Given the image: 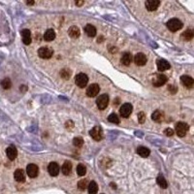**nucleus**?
<instances>
[{"label": "nucleus", "mask_w": 194, "mask_h": 194, "mask_svg": "<svg viewBox=\"0 0 194 194\" xmlns=\"http://www.w3.org/2000/svg\"><path fill=\"white\" fill-rule=\"evenodd\" d=\"M88 189L89 194H96L97 191H98V185H97V184L95 181H90Z\"/></svg>", "instance_id": "bb28decb"}, {"label": "nucleus", "mask_w": 194, "mask_h": 194, "mask_svg": "<svg viewBox=\"0 0 194 194\" xmlns=\"http://www.w3.org/2000/svg\"><path fill=\"white\" fill-rule=\"evenodd\" d=\"M88 181L87 179H83L78 182V188L81 190H84L85 188L88 187Z\"/></svg>", "instance_id": "c756f323"}, {"label": "nucleus", "mask_w": 194, "mask_h": 194, "mask_svg": "<svg viewBox=\"0 0 194 194\" xmlns=\"http://www.w3.org/2000/svg\"><path fill=\"white\" fill-rule=\"evenodd\" d=\"M164 133H165V135H166V136L171 137V136L174 135V130L172 128H166L164 130Z\"/></svg>", "instance_id": "c9c22d12"}, {"label": "nucleus", "mask_w": 194, "mask_h": 194, "mask_svg": "<svg viewBox=\"0 0 194 194\" xmlns=\"http://www.w3.org/2000/svg\"><path fill=\"white\" fill-rule=\"evenodd\" d=\"M108 121H109L110 122L115 123V124H118L119 123V118H118V117L116 115V114H111V115L109 116V118H108Z\"/></svg>", "instance_id": "72a5a7b5"}, {"label": "nucleus", "mask_w": 194, "mask_h": 194, "mask_svg": "<svg viewBox=\"0 0 194 194\" xmlns=\"http://www.w3.org/2000/svg\"><path fill=\"white\" fill-rule=\"evenodd\" d=\"M14 178L17 181L19 182H24L25 181V174L24 171L22 169H17L14 173Z\"/></svg>", "instance_id": "a211bd4d"}, {"label": "nucleus", "mask_w": 194, "mask_h": 194, "mask_svg": "<svg viewBox=\"0 0 194 194\" xmlns=\"http://www.w3.org/2000/svg\"><path fill=\"white\" fill-rule=\"evenodd\" d=\"M181 38L184 40V41H190L194 38V29L192 28H188L185 31H184L181 33Z\"/></svg>", "instance_id": "f3484780"}, {"label": "nucleus", "mask_w": 194, "mask_h": 194, "mask_svg": "<svg viewBox=\"0 0 194 194\" xmlns=\"http://www.w3.org/2000/svg\"><path fill=\"white\" fill-rule=\"evenodd\" d=\"M6 155L10 160H15L17 156H18V151H17V149L14 146H10L6 150Z\"/></svg>", "instance_id": "4468645a"}, {"label": "nucleus", "mask_w": 194, "mask_h": 194, "mask_svg": "<svg viewBox=\"0 0 194 194\" xmlns=\"http://www.w3.org/2000/svg\"><path fill=\"white\" fill-rule=\"evenodd\" d=\"M21 36H22V42L25 45H29L32 41L31 39V32L28 29H22L21 30Z\"/></svg>", "instance_id": "6ab92c4d"}, {"label": "nucleus", "mask_w": 194, "mask_h": 194, "mask_svg": "<svg viewBox=\"0 0 194 194\" xmlns=\"http://www.w3.org/2000/svg\"><path fill=\"white\" fill-rule=\"evenodd\" d=\"M68 34L69 36L73 39H77L81 35V32H80V28L78 26H71L69 29H68Z\"/></svg>", "instance_id": "aec40b11"}, {"label": "nucleus", "mask_w": 194, "mask_h": 194, "mask_svg": "<svg viewBox=\"0 0 194 194\" xmlns=\"http://www.w3.org/2000/svg\"><path fill=\"white\" fill-rule=\"evenodd\" d=\"M147 59L146 54H144L143 53H139L134 56V62L135 64L138 66H144L147 63Z\"/></svg>", "instance_id": "9b49d317"}, {"label": "nucleus", "mask_w": 194, "mask_h": 194, "mask_svg": "<svg viewBox=\"0 0 194 194\" xmlns=\"http://www.w3.org/2000/svg\"><path fill=\"white\" fill-rule=\"evenodd\" d=\"M73 145L77 147H81L84 145V140L81 137H76V138H74L73 140Z\"/></svg>", "instance_id": "473e14b6"}, {"label": "nucleus", "mask_w": 194, "mask_h": 194, "mask_svg": "<svg viewBox=\"0 0 194 194\" xmlns=\"http://www.w3.org/2000/svg\"><path fill=\"white\" fill-rule=\"evenodd\" d=\"M159 4H160V2L158 0H147L145 3L147 11H155L158 8Z\"/></svg>", "instance_id": "dca6fc26"}, {"label": "nucleus", "mask_w": 194, "mask_h": 194, "mask_svg": "<svg viewBox=\"0 0 194 194\" xmlns=\"http://www.w3.org/2000/svg\"><path fill=\"white\" fill-rule=\"evenodd\" d=\"M53 54H54V50L49 47H42L38 50L39 58H41L43 59H49L52 58Z\"/></svg>", "instance_id": "7ed1b4c3"}, {"label": "nucleus", "mask_w": 194, "mask_h": 194, "mask_svg": "<svg viewBox=\"0 0 194 194\" xmlns=\"http://www.w3.org/2000/svg\"><path fill=\"white\" fill-rule=\"evenodd\" d=\"M76 4L78 5V6H81V5L84 4V2L83 1H78V2H76Z\"/></svg>", "instance_id": "4c0bfd02"}, {"label": "nucleus", "mask_w": 194, "mask_h": 194, "mask_svg": "<svg viewBox=\"0 0 194 194\" xmlns=\"http://www.w3.org/2000/svg\"><path fill=\"white\" fill-rule=\"evenodd\" d=\"M48 172L52 177H56L59 173V166L56 162H50L48 166Z\"/></svg>", "instance_id": "f8f14e48"}, {"label": "nucleus", "mask_w": 194, "mask_h": 194, "mask_svg": "<svg viewBox=\"0 0 194 194\" xmlns=\"http://www.w3.org/2000/svg\"><path fill=\"white\" fill-rule=\"evenodd\" d=\"M168 81V78L163 75V74H158L155 75V78H152V84L155 87H162Z\"/></svg>", "instance_id": "423d86ee"}, {"label": "nucleus", "mask_w": 194, "mask_h": 194, "mask_svg": "<svg viewBox=\"0 0 194 194\" xmlns=\"http://www.w3.org/2000/svg\"><path fill=\"white\" fill-rule=\"evenodd\" d=\"M28 5H33L34 4V1H28V2H26Z\"/></svg>", "instance_id": "58836bf2"}, {"label": "nucleus", "mask_w": 194, "mask_h": 194, "mask_svg": "<svg viewBox=\"0 0 194 194\" xmlns=\"http://www.w3.org/2000/svg\"><path fill=\"white\" fill-rule=\"evenodd\" d=\"M75 83L79 88H84L88 83V77L84 73H80L75 78Z\"/></svg>", "instance_id": "20e7f679"}, {"label": "nucleus", "mask_w": 194, "mask_h": 194, "mask_svg": "<svg viewBox=\"0 0 194 194\" xmlns=\"http://www.w3.org/2000/svg\"><path fill=\"white\" fill-rule=\"evenodd\" d=\"M133 59H134L133 55L131 54L130 53H125V54H123V55L121 56V63H122L123 65L128 66V65L131 63V62L133 61Z\"/></svg>", "instance_id": "412c9836"}, {"label": "nucleus", "mask_w": 194, "mask_h": 194, "mask_svg": "<svg viewBox=\"0 0 194 194\" xmlns=\"http://www.w3.org/2000/svg\"><path fill=\"white\" fill-rule=\"evenodd\" d=\"M169 90L172 91V93H176L177 88H176V87H173V85H169Z\"/></svg>", "instance_id": "e433bc0d"}, {"label": "nucleus", "mask_w": 194, "mask_h": 194, "mask_svg": "<svg viewBox=\"0 0 194 194\" xmlns=\"http://www.w3.org/2000/svg\"><path fill=\"white\" fill-rule=\"evenodd\" d=\"M84 31L85 34L88 37H94L96 35V28L92 24H88L84 26Z\"/></svg>", "instance_id": "b1692460"}, {"label": "nucleus", "mask_w": 194, "mask_h": 194, "mask_svg": "<svg viewBox=\"0 0 194 194\" xmlns=\"http://www.w3.org/2000/svg\"><path fill=\"white\" fill-rule=\"evenodd\" d=\"M156 65H157V69L160 71V72H163V71H166V70H169L170 69V63L168 61L164 60V59H159L156 61Z\"/></svg>", "instance_id": "2eb2a0df"}, {"label": "nucleus", "mask_w": 194, "mask_h": 194, "mask_svg": "<svg viewBox=\"0 0 194 194\" xmlns=\"http://www.w3.org/2000/svg\"><path fill=\"white\" fill-rule=\"evenodd\" d=\"M188 124L185 122H178L176 124V133L179 137H185L188 131Z\"/></svg>", "instance_id": "39448f33"}, {"label": "nucleus", "mask_w": 194, "mask_h": 194, "mask_svg": "<svg viewBox=\"0 0 194 194\" xmlns=\"http://www.w3.org/2000/svg\"><path fill=\"white\" fill-rule=\"evenodd\" d=\"M26 173L30 178H36L39 173V168L35 164H29L26 167Z\"/></svg>", "instance_id": "1a4fd4ad"}, {"label": "nucleus", "mask_w": 194, "mask_h": 194, "mask_svg": "<svg viewBox=\"0 0 194 194\" xmlns=\"http://www.w3.org/2000/svg\"><path fill=\"white\" fill-rule=\"evenodd\" d=\"M109 96H108V94H102L100 95L98 98H97L96 100V105L97 107H98L99 110H104L107 108L108 104H109Z\"/></svg>", "instance_id": "f03ea898"}, {"label": "nucleus", "mask_w": 194, "mask_h": 194, "mask_svg": "<svg viewBox=\"0 0 194 194\" xmlns=\"http://www.w3.org/2000/svg\"><path fill=\"white\" fill-rule=\"evenodd\" d=\"M132 105L129 103H125L121 106V110H119V114H121L122 118H128L131 115V113H132Z\"/></svg>", "instance_id": "6e6552de"}, {"label": "nucleus", "mask_w": 194, "mask_h": 194, "mask_svg": "<svg viewBox=\"0 0 194 194\" xmlns=\"http://www.w3.org/2000/svg\"><path fill=\"white\" fill-rule=\"evenodd\" d=\"M99 90H100L99 85L97 84H90L89 87L88 88V89H87V95L88 97H95L97 94L99 93Z\"/></svg>", "instance_id": "9d476101"}, {"label": "nucleus", "mask_w": 194, "mask_h": 194, "mask_svg": "<svg viewBox=\"0 0 194 194\" xmlns=\"http://www.w3.org/2000/svg\"><path fill=\"white\" fill-rule=\"evenodd\" d=\"M55 38V32L54 29H48L44 34V39L46 41H53Z\"/></svg>", "instance_id": "a878e982"}, {"label": "nucleus", "mask_w": 194, "mask_h": 194, "mask_svg": "<svg viewBox=\"0 0 194 194\" xmlns=\"http://www.w3.org/2000/svg\"><path fill=\"white\" fill-rule=\"evenodd\" d=\"M181 82L186 88H191L194 85V79L191 78L190 76H186V75L181 76Z\"/></svg>", "instance_id": "ddd939ff"}, {"label": "nucleus", "mask_w": 194, "mask_h": 194, "mask_svg": "<svg viewBox=\"0 0 194 194\" xmlns=\"http://www.w3.org/2000/svg\"><path fill=\"white\" fill-rule=\"evenodd\" d=\"M151 118H152V121L155 122H161L164 119V114L161 111H158V110L155 111L151 115Z\"/></svg>", "instance_id": "4be33fe9"}, {"label": "nucleus", "mask_w": 194, "mask_h": 194, "mask_svg": "<svg viewBox=\"0 0 194 194\" xmlns=\"http://www.w3.org/2000/svg\"><path fill=\"white\" fill-rule=\"evenodd\" d=\"M60 76L62 79L69 80V78L71 77V71L69 69H62L60 71Z\"/></svg>", "instance_id": "2f4dec72"}, {"label": "nucleus", "mask_w": 194, "mask_h": 194, "mask_svg": "<svg viewBox=\"0 0 194 194\" xmlns=\"http://www.w3.org/2000/svg\"><path fill=\"white\" fill-rule=\"evenodd\" d=\"M77 174L81 177H83L87 174V168H85V166L84 164H79L77 166Z\"/></svg>", "instance_id": "7c9ffc66"}, {"label": "nucleus", "mask_w": 194, "mask_h": 194, "mask_svg": "<svg viewBox=\"0 0 194 194\" xmlns=\"http://www.w3.org/2000/svg\"><path fill=\"white\" fill-rule=\"evenodd\" d=\"M1 87L4 89H9L12 87V82H11V80L9 78H5L1 81Z\"/></svg>", "instance_id": "c85d7f7f"}, {"label": "nucleus", "mask_w": 194, "mask_h": 194, "mask_svg": "<svg viewBox=\"0 0 194 194\" xmlns=\"http://www.w3.org/2000/svg\"><path fill=\"white\" fill-rule=\"evenodd\" d=\"M166 25H167V28L170 31L176 32V31L180 30L184 24H182V22L178 19H171L170 21H167Z\"/></svg>", "instance_id": "f257e3e1"}, {"label": "nucleus", "mask_w": 194, "mask_h": 194, "mask_svg": "<svg viewBox=\"0 0 194 194\" xmlns=\"http://www.w3.org/2000/svg\"><path fill=\"white\" fill-rule=\"evenodd\" d=\"M72 163L70 161H65L62 165V173L65 176H69L72 172Z\"/></svg>", "instance_id": "5701e85b"}, {"label": "nucleus", "mask_w": 194, "mask_h": 194, "mask_svg": "<svg viewBox=\"0 0 194 194\" xmlns=\"http://www.w3.org/2000/svg\"><path fill=\"white\" fill-rule=\"evenodd\" d=\"M156 182L161 188H167V186H168L167 181H166V180H165V178L163 176H158L157 179H156Z\"/></svg>", "instance_id": "cd10ccee"}, {"label": "nucleus", "mask_w": 194, "mask_h": 194, "mask_svg": "<svg viewBox=\"0 0 194 194\" xmlns=\"http://www.w3.org/2000/svg\"><path fill=\"white\" fill-rule=\"evenodd\" d=\"M138 121L140 123H144L145 121H146V115L144 112H140L138 114Z\"/></svg>", "instance_id": "f704fd0d"}, {"label": "nucleus", "mask_w": 194, "mask_h": 194, "mask_svg": "<svg viewBox=\"0 0 194 194\" xmlns=\"http://www.w3.org/2000/svg\"><path fill=\"white\" fill-rule=\"evenodd\" d=\"M90 136L92 137V138L95 140V141H101L102 138H103V131H102L101 127L100 126H95L93 127L92 129L90 130Z\"/></svg>", "instance_id": "0eeeda50"}, {"label": "nucleus", "mask_w": 194, "mask_h": 194, "mask_svg": "<svg viewBox=\"0 0 194 194\" xmlns=\"http://www.w3.org/2000/svg\"><path fill=\"white\" fill-rule=\"evenodd\" d=\"M137 153L142 157H147L150 155L151 151L149 149H147L145 147H139L138 149H137Z\"/></svg>", "instance_id": "393cba45"}]
</instances>
